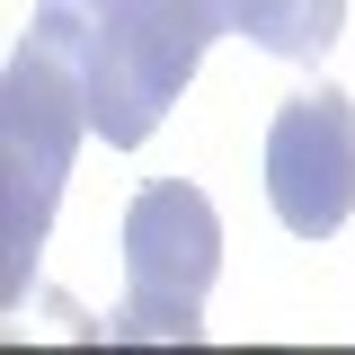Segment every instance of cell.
I'll list each match as a JSON object with an SVG mask.
<instances>
[{
  "label": "cell",
  "instance_id": "1",
  "mask_svg": "<svg viewBox=\"0 0 355 355\" xmlns=\"http://www.w3.org/2000/svg\"><path fill=\"white\" fill-rule=\"evenodd\" d=\"M89 18L71 0H36L0 80V302L18 311L36 284V249L53 231L71 151L89 133Z\"/></svg>",
  "mask_w": 355,
  "mask_h": 355
},
{
  "label": "cell",
  "instance_id": "3",
  "mask_svg": "<svg viewBox=\"0 0 355 355\" xmlns=\"http://www.w3.org/2000/svg\"><path fill=\"white\" fill-rule=\"evenodd\" d=\"M214 44L205 0H107L89 18V133H107L116 151L151 142L178 89L196 80Z\"/></svg>",
  "mask_w": 355,
  "mask_h": 355
},
{
  "label": "cell",
  "instance_id": "4",
  "mask_svg": "<svg viewBox=\"0 0 355 355\" xmlns=\"http://www.w3.org/2000/svg\"><path fill=\"white\" fill-rule=\"evenodd\" d=\"M266 205L293 240H329L355 214V98L311 89L266 125Z\"/></svg>",
  "mask_w": 355,
  "mask_h": 355
},
{
  "label": "cell",
  "instance_id": "6",
  "mask_svg": "<svg viewBox=\"0 0 355 355\" xmlns=\"http://www.w3.org/2000/svg\"><path fill=\"white\" fill-rule=\"evenodd\" d=\"M71 9H107V0H71Z\"/></svg>",
  "mask_w": 355,
  "mask_h": 355
},
{
  "label": "cell",
  "instance_id": "5",
  "mask_svg": "<svg viewBox=\"0 0 355 355\" xmlns=\"http://www.w3.org/2000/svg\"><path fill=\"white\" fill-rule=\"evenodd\" d=\"M214 36H249L284 62H320L338 27H347V0H205Z\"/></svg>",
  "mask_w": 355,
  "mask_h": 355
},
{
  "label": "cell",
  "instance_id": "2",
  "mask_svg": "<svg viewBox=\"0 0 355 355\" xmlns=\"http://www.w3.org/2000/svg\"><path fill=\"white\" fill-rule=\"evenodd\" d=\"M222 275V214L205 187L160 178L125 214V302L107 320L116 347H196L205 338V293Z\"/></svg>",
  "mask_w": 355,
  "mask_h": 355
}]
</instances>
